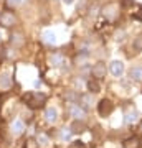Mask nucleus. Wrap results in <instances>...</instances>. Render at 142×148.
Masks as SVG:
<instances>
[{"label":"nucleus","instance_id":"22","mask_svg":"<svg viewBox=\"0 0 142 148\" xmlns=\"http://www.w3.org/2000/svg\"><path fill=\"white\" fill-rule=\"evenodd\" d=\"M25 148H38L37 140H33V138H28V140L25 142Z\"/></svg>","mask_w":142,"mask_h":148},{"label":"nucleus","instance_id":"25","mask_svg":"<svg viewBox=\"0 0 142 148\" xmlns=\"http://www.w3.org/2000/svg\"><path fill=\"white\" fill-rule=\"evenodd\" d=\"M124 36H126V32H117L116 33V40H117V41H122Z\"/></svg>","mask_w":142,"mask_h":148},{"label":"nucleus","instance_id":"28","mask_svg":"<svg viewBox=\"0 0 142 148\" xmlns=\"http://www.w3.org/2000/svg\"><path fill=\"white\" fill-rule=\"evenodd\" d=\"M141 130H142V123H141Z\"/></svg>","mask_w":142,"mask_h":148},{"label":"nucleus","instance_id":"3","mask_svg":"<svg viewBox=\"0 0 142 148\" xmlns=\"http://www.w3.org/2000/svg\"><path fill=\"white\" fill-rule=\"evenodd\" d=\"M103 15H104V18L107 21H114L117 18V15H119V7H117V3H109V5H106L104 8H103Z\"/></svg>","mask_w":142,"mask_h":148},{"label":"nucleus","instance_id":"10","mask_svg":"<svg viewBox=\"0 0 142 148\" xmlns=\"http://www.w3.org/2000/svg\"><path fill=\"white\" fill-rule=\"evenodd\" d=\"M10 43L13 45V46H23L25 45V35L21 32H15V33H12V36H10Z\"/></svg>","mask_w":142,"mask_h":148},{"label":"nucleus","instance_id":"16","mask_svg":"<svg viewBox=\"0 0 142 148\" xmlns=\"http://www.w3.org/2000/svg\"><path fill=\"white\" fill-rule=\"evenodd\" d=\"M42 40L45 43H48V45H55V43H56V36H55V33H51V32H45L42 35Z\"/></svg>","mask_w":142,"mask_h":148},{"label":"nucleus","instance_id":"4","mask_svg":"<svg viewBox=\"0 0 142 148\" xmlns=\"http://www.w3.org/2000/svg\"><path fill=\"white\" fill-rule=\"evenodd\" d=\"M112 110H114V104H112V101H109V99H103V101L98 104V114H99L101 117L111 115Z\"/></svg>","mask_w":142,"mask_h":148},{"label":"nucleus","instance_id":"12","mask_svg":"<svg viewBox=\"0 0 142 148\" xmlns=\"http://www.w3.org/2000/svg\"><path fill=\"white\" fill-rule=\"evenodd\" d=\"M69 130H71V133H83L86 130V125L83 120H73L69 123Z\"/></svg>","mask_w":142,"mask_h":148},{"label":"nucleus","instance_id":"26","mask_svg":"<svg viewBox=\"0 0 142 148\" xmlns=\"http://www.w3.org/2000/svg\"><path fill=\"white\" fill-rule=\"evenodd\" d=\"M21 2H23V0H8L10 5H18V3H21Z\"/></svg>","mask_w":142,"mask_h":148},{"label":"nucleus","instance_id":"15","mask_svg":"<svg viewBox=\"0 0 142 148\" xmlns=\"http://www.w3.org/2000/svg\"><path fill=\"white\" fill-rule=\"evenodd\" d=\"M45 117H46L48 122H56L58 120V110L55 109V107H48L46 110H45Z\"/></svg>","mask_w":142,"mask_h":148},{"label":"nucleus","instance_id":"27","mask_svg":"<svg viewBox=\"0 0 142 148\" xmlns=\"http://www.w3.org/2000/svg\"><path fill=\"white\" fill-rule=\"evenodd\" d=\"M73 2H74V0H63V3H66V5H71Z\"/></svg>","mask_w":142,"mask_h":148},{"label":"nucleus","instance_id":"24","mask_svg":"<svg viewBox=\"0 0 142 148\" xmlns=\"http://www.w3.org/2000/svg\"><path fill=\"white\" fill-rule=\"evenodd\" d=\"M69 148H86V147H84V143H83V142H73Z\"/></svg>","mask_w":142,"mask_h":148},{"label":"nucleus","instance_id":"17","mask_svg":"<svg viewBox=\"0 0 142 148\" xmlns=\"http://www.w3.org/2000/svg\"><path fill=\"white\" fill-rule=\"evenodd\" d=\"M137 117H139V114H137L136 110H131V112H127V114H126V117H124V122H126L127 125H131V123L137 122Z\"/></svg>","mask_w":142,"mask_h":148},{"label":"nucleus","instance_id":"1","mask_svg":"<svg viewBox=\"0 0 142 148\" xmlns=\"http://www.w3.org/2000/svg\"><path fill=\"white\" fill-rule=\"evenodd\" d=\"M25 99L32 109H40L45 104V101H46V95L42 94V92H30V94L25 95Z\"/></svg>","mask_w":142,"mask_h":148},{"label":"nucleus","instance_id":"5","mask_svg":"<svg viewBox=\"0 0 142 148\" xmlns=\"http://www.w3.org/2000/svg\"><path fill=\"white\" fill-rule=\"evenodd\" d=\"M91 74H93V79L101 81L103 77H106L107 74V68H106L104 63H96L93 68H91Z\"/></svg>","mask_w":142,"mask_h":148},{"label":"nucleus","instance_id":"23","mask_svg":"<svg viewBox=\"0 0 142 148\" xmlns=\"http://www.w3.org/2000/svg\"><path fill=\"white\" fill-rule=\"evenodd\" d=\"M46 143H48V137L45 133H40L38 135V145H46Z\"/></svg>","mask_w":142,"mask_h":148},{"label":"nucleus","instance_id":"13","mask_svg":"<svg viewBox=\"0 0 142 148\" xmlns=\"http://www.w3.org/2000/svg\"><path fill=\"white\" fill-rule=\"evenodd\" d=\"M12 132L15 133V135H20L23 130H25V122L23 120H20V119H17V120H13L12 122Z\"/></svg>","mask_w":142,"mask_h":148},{"label":"nucleus","instance_id":"7","mask_svg":"<svg viewBox=\"0 0 142 148\" xmlns=\"http://www.w3.org/2000/svg\"><path fill=\"white\" fill-rule=\"evenodd\" d=\"M109 71L112 76H116V77H121L122 73H124V63L122 61H112L109 64Z\"/></svg>","mask_w":142,"mask_h":148},{"label":"nucleus","instance_id":"14","mask_svg":"<svg viewBox=\"0 0 142 148\" xmlns=\"http://www.w3.org/2000/svg\"><path fill=\"white\" fill-rule=\"evenodd\" d=\"M12 87V77H10V74H2L0 76V89L2 90H7V89H10Z\"/></svg>","mask_w":142,"mask_h":148},{"label":"nucleus","instance_id":"11","mask_svg":"<svg viewBox=\"0 0 142 148\" xmlns=\"http://www.w3.org/2000/svg\"><path fill=\"white\" fill-rule=\"evenodd\" d=\"M129 77L134 82H141L142 81V66H132L129 69Z\"/></svg>","mask_w":142,"mask_h":148},{"label":"nucleus","instance_id":"19","mask_svg":"<svg viewBox=\"0 0 142 148\" xmlns=\"http://www.w3.org/2000/svg\"><path fill=\"white\" fill-rule=\"evenodd\" d=\"M51 63L55 64V66H61V64L64 63V58L61 56V54H51Z\"/></svg>","mask_w":142,"mask_h":148},{"label":"nucleus","instance_id":"9","mask_svg":"<svg viewBox=\"0 0 142 148\" xmlns=\"http://www.w3.org/2000/svg\"><path fill=\"white\" fill-rule=\"evenodd\" d=\"M79 106L83 107L84 110H89L91 107H93V102H94V99H93V94H83L79 95Z\"/></svg>","mask_w":142,"mask_h":148},{"label":"nucleus","instance_id":"2","mask_svg":"<svg viewBox=\"0 0 142 148\" xmlns=\"http://www.w3.org/2000/svg\"><path fill=\"white\" fill-rule=\"evenodd\" d=\"M15 23H17V16L13 12H10V10L0 12V25L3 28H12Z\"/></svg>","mask_w":142,"mask_h":148},{"label":"nucleus","instance_id":"6","mask_svg":"<svg viewBox=\"0 0 142 148\" xmlns=\"http://www.w3.org/2000/svg\"><path fill=\"white\" fill-rule=\"evenodd\" d=\"M68 112H69V115L71 117H74V120H81V119L86 115V110H84L79 104H76V102L68 106Z\"/></svg>","mask_w":142,"mask_h":148},{"label":"nucleus","instance_id":"18","mask_svg":"<svg viewBox=\"0 0 142 148\" xmlns=\"http://www.w3.org/2000/svg\"><path fill=\"white\" fill-rule=\"evenodd\" d=\"M132 49L136 53H141L142 51V33L139 35L137 38H134V43H132Z\"/></svg>","mask_w":142,"mask_h":148},{"label":"nucleus","instance_id":"21","mask_svg":"<svg viewBox=\"0 0 142 148\" xmlns=\"http://www.w3.org/2000/svg\"><path fill=\"white\" fill-rule=\"evenodd\" d=\"M88 87H89V90L91 92H99V84H98V82H94V81H89V82H88Z\"/></svg>","mask_w":142,"mask_h":148},{"label":"nucleus","instance_id":"8","mask_svg":"<svg viewBox=\"0 0 142 148\" xmlns=\"http://www.w3.org/2000/svg\"><path fill=\"white\" fill-rule=\"evenodd\" d=\"M141 147H142V140H141V137H137V135L129 137L127 140H124V143H122V148H141Z\"/></svg>","mask_w":142,"mask_h":148},{"label":"nucleus","instance_id":"20","mask_svg":"<svg viewBox=\"0 0 142 148\" xmlns=\"http://www.w3.org/2000/svg\"><path fill=\"white\" fill-rule=\"evenodd\" d=\"M66 99L69 101V104H74L76 101H79V95L76 94V92H73V90H69V92H66V95H64Z\"/></svg>","mask_w":142,"mask_h":148}]
</instances>
